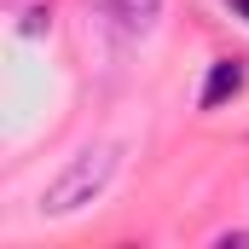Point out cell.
I'll list each match as a JSON object with an SVG mask.
<instances>
[{"instance_id": "3957f363", "label": "cell", "mask_w": 249, "mask_h": 249, "mask_svg": "<svg viewBox=\"0 0 249 249\" xmlns=\"http://www.w3.org/2000/svg\"><path fill=\"white\" fill-rule=\"evenodd\" d=\"M99 18H110L122 35H139V29H151L157 23V12H162V0H87Z\"/></svg>"}, {"instance_id": "277c9868", "label": "cell", "mask_w": 249, "mask_h": 249, "mask_svg": "<svg viewBox=\"0 0 249 249\" xmlns=\"http://www.w3.org/2000/svg\"><path fill=\"white\" fill-rule=\"evenodd\" d=\"M214 244H220V249H249V232H220Z\"/></svg>"}, {"instance_id": "7a4b0ae2", "label": "cell", "mask_w": 249, "mask_h": 249, "mask_svg": "<svg viewBox=\"0 0 249 249\" xmlns=\"http://www.w3.org/2000/svg\"><path fill=\"white\" fill-rule=\"evenodd\" d=\"M244 81H249V64H244V58H214V64H209L203 93H197V105H203V110H220L226 99L244 93Z\"/></svg>"}, {"instance_id": "5b68a950", "label": "cell", "mask_w": 249, "mask_h": 249, "mask_svg": "<svg viewBox=\"0 0 249 249\" xmlns=\"http://www.w3.org/2000/svg\"><path fill=\"white\" fill-rule=\"evenodd\" d=\"M226 6H232V12H238V18L249 23V0H226Z\"/></svg>"}, {"instance_id": "6da1fadb", "label": "cell", "mask_w": 249, "mask_h": 249, "mask_svg": "<svg viewBox=\"0 0 249 249\" xmlns=\"http://www.w3.org/2000/svg\"><path fill=\"white\" fill-rule=\"evenodd\" d=\"M110 174H116V145H99V151H81L70 168H64L53 186L41 191V209L47 214H70V209H81V203H93L99 191L110 186Z\"/></svg>"}]
</instances>
